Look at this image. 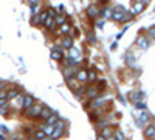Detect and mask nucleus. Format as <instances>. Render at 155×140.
I'll return each instance as SVG.
<instances>
[{
	"mask_svg": "<svg viewBox=\"0 0 155 140\" xmlns=\"http://www.w3.org/2000/svg\"><path fill=\"white\" fill-rule=\"evenodd\" d=\"M65 132H67V121L59 118L58 123L54 125V131H53V135H51V137H53L54 140H58V138H61Z\"/></svg>",
	"mask_w": 155,
	"mask_h": 140,
	"instance_id": "1",
	"label": "nucleus"
},
{
	"mask_svg": "<svg viewBox=\"0 0 155 140\" xmlns=\"http://www.w3.org/2000/svg\"><path fill=\"white\" fill-rule=\"evenodd\" d=\"M42 109H44V106H42V104H34V106H31L30 109L23 111V115L27 117V118H30V120L39 118V117H41V112H42Z\"/></svg>",
	"mask_w": 155,
	"mask_h": 140,
	"instance_id": "2",
	"label": "nucleus"
},
{
	"mask_svg": "<svg viewBox=\"0 0 155 140\" xmlns=\"http://www.w3.org/2000/svg\"><path fill=\"white\" fill-rule=\"evenodd\" d=\"M146 3H147V0H137V2H134V3H132V8H130L132 16H138V14H141V12L144 11Z\"/></svg>",
	"mask_w": 155,
	"mask_h": 140,
	"instance_id": "3",
	"label": "nucleus"
},
{
	"mask_svg": "<svg viewBox=\"0 0 155 140\" xmlns=\"http://www.w3.org/2000/svg\"><path fill=\"white\" fill-rule=\"evenodd\" d=\"M126 9H124V6H121V5H118V6H115L113 8V14H112V19L115 20V22H123V19H124V16H126Z\"/></svg>",
	"mask_w": 155,
	"mask_h": 140,
	"instance_id": "4",
	"label": "nucleus"
},
{
	"mask_svg": "<svg viewBox=\"0 0 155 140\" xmlns=\"http://www.w3.org/2000/svg\"><path fill=\"white\" fill-rule=\"evenodd\" d=\"M78 69H79V67H68V66H64V67H62V75H64V78H65L67 81L73 80L74 75H76V72H78Z\"/></svg>",
	"mask_w": 155,
	"mask_h": 140,
	"instance_id": "5",
	"label": "nucleus"
},
{
	"mask_svg": "<svg viewBox=\"0 0 155 140\" xmlns=\"http://www.w3.org/2000/svg\"><path fill=\"white\" fill-rule=\"evenodd\" d=\"M74 80L79 83V84L85 83V81L88 80V72H87L85 69H78V72H76V75H74Z\"/></svg>",
	"mask_w": 155,
	"mask_h": 140,
	"instance_id": "6",
	"label": "nucleus"
},
{
	"mask_svg": "<svg viewBox=\"0 0 155 140\" xmlns=\"http://www.w3.org/2000/svg\"><path fill=\"white\" fill-rule=\"evenodd\" d=\"M98 95H99V90L96 86H87V90H85L87 100H95V98H98Z\"/></svg>",
	"mask_w": 155,
	"mask_h": 140,
	"instance_id": "7",
	"label": "nucleus"
},
{
	"mask_svg": "<svg viewBox=\"0 0 155 140\" xmlns=\"http://www.w3.org/2000/svg\"><path fill=\"white\" fill-rule=\"evenodd\" d=\"M150 120H152V115L147 111H143V112H141V115L138 117L137 123H138V126H143V123L144 125H150Z\"/></svg>",
	"mask_w": 155,
	"mask_h": 140,
	"instance_id": "8",
	"label": "nucleus"
},
{
	"mask_svg": "<svg viewBox=\"0 0 155 140\" xmlns=\"http://www.w3.org/2000/svg\"><path fill=\"white\" fill-rule=\"evenodd\" d=\"M51 59L62 62L64 61V55H62V47H53L51 48Z\"/></svg>",
	"mask_w": 155,
	"mask_h": 140,
	"instance_id": "9",
	"label": "nucleus"
},
{
	"mask_svg": "<svg viewBox=\"0 0 155 140\" xmlns=\"http://www.w3.org/2000/svg\"><path fill=\"white\" fill-rule=\"evenodd\" d=\"M34 104H36V100H34V97H33V95H28V94H25L22 109H23V111H27V109H30V108H31V106H34Z\"/></svg>",
	"mask_w": 155,
	"mask_h": 140,
	"instance_id": "10",
	"label": "nucleus"
},
{
	"mask_svg": "<svg viewBox=\"0 0 155 140\" xmlns=\"http://www.w3.org/2000/svg\"><path fill=\"white\" fill-rule=\"evenodd\" d=\"M61 47H62V50H70L73 47V37L70 34L68 36H64L62 41H61Z\"/></svg>",
	"mask_w": 155,
	"mask_h": 140,
	"instance_id": "11",
	"label": "nucleus"
},
{
	"mask_svg": "<svg viewBox=\"0 0 155 140\" xmlns=\"http://www.w3.org/2000/svg\"><path fill=\"white\" fill-rule=\"evenodd\" d=\"M20 95V89L19 87H11L6 90V100L11 101V100H16L17 97Z\"/></svg>",
	"mask_w": 155,
	"mask_h": 140,
	"instance_id": "12",
	"label": "nucleus"
},
{
	"mask_svg": "<svg viewBox=\"0 0 155 140\" xmlns=\"http://www.w3.org/2000/svg\"><path fill=\"white\" fill-rule=\"evenodd\" d=\"M149 39L146 36H138V39H137V45H138V48H141V50H146V48H149Z\"/></svg>",
	"mask_w": 155,
	"mask_h": 140,
	"instance_id": "13",
	"label": "nucleus"
},
{
	"mask_svg": "<svg viewBox=\"0 0 155 140\" xmlns=\"http://www.w3.org/2000/svg\"><path fill=\"white\" fill-rule=\"evenodd\" d=\"M130 100H132V103H140V101H144L146 100V95H144V92L138 90V92L130 94Z\"/></svg>",
	"mask_w": 155,
	"mask_h": 140,
	"instance_id": "14",
	"label": "nucleus"
},
{
	"mask_svg": "<svg viewBox=\"0 0 155 140\" xmlns=\"http://www.w3.org/2000/svg\"><path fill=\"white\" fill-rule=\"evenodd\" d=\"M87 16H88L90 19L98 17V16H99V8H98L96 5H90V6L87 8Z\"/></svg>",
	"mask_w": 155,
	"mask_h": 140,
	"instance_id": "15",
	"label": "nucleus"
},
{
	"mask_svg": "<svg viewBox=\"0 0 155 140\" xmlns=\"http://www.w3.org/2000/svg\"><path fill=\"white\" fill-rule=\"evenodd\" d=\"M153 134H155V123H150V125H147L144 128V137L150 140L153 137Z\"/></svg>",
	"mask_w": 155,
	"mask_h": 140,
	"instance_id": "16",
	"label": "nucleus"
},
{
	"mask_svg": "<svg viewBox=\"0 0 155 140\" xmlns=\"http://www.w3.org/2000/svg\"><path fill=\"white\" fill-rule=\"evenodd\" d=\"M70 31H71V25L68 23V22H65L64 25H61V28H59V34L61 36H67V34H70Z\"/></svg>",
	"mask_w": 155,
	"mask_h": 140,
	"instance_id": "17",
	"label": "nucleus"
},
{
	"mask_svg": "<svg viewBox=\"0 0 155 140\" xmlns=\"http://www.w3.org/2000/svg\"><path fill=\"white\" fill-rule=\"evenodd\" d=\"M85 90H87V86H79V87H76L74 90H73V94H74V97L76 98H82V97H85Z\"/></svg>",
	"mask_w": 155,
	"mask_h": 140,
	"instance_id": "18",
	"label": "nucleus"
},
{
	"mask_svg": "<svg viewBox=\"0 0 155 140\" xmlns=\"http://www.w3.org/2000/svg\"><path fill=\"white\" fill-rule=\"evenodd\" d=\"M113 132H115V129L112 128V126H107V128H104V129H101V134L99 135H102L104 138H110V137H113Z\"/></svg>",
	"mask_w": 155,
	"mask_h": 140,
	"instance_id": "19",
	"label": "nucleus"
},
{
	"mask_svg": "<svg viewBox=\"0 0 155 140\" xmlns=\"http://www.w3.org/2000/svg\"><path fill=\"white\" fill-rule=\"evenodd\" d=\"M67 22V16H64V14H56L54 17V25H56V28L61 27V25H64Z\"/></svg>",
	"mask_w": 155,
	"mask_h": 140,
	"instance_id": "20",
	"label": "nucleus"
},
{
	"mask_svg": "<svg viewBox=\"0 0 155 140\" xmlns=\"http://www.w3.org/2000/svg\"><path fill=\"white\" fill-rule=\"evenodd\" d=\"M58 120H59V117H58V114H51V115L45 120V125H48V126H54L56 123H58Z\"/></svg>",
	"mask_w": 155,
	"mask_h": 140,
	"instance_id": "21",
	"label": "nucleus"
},
{
	"mask_svg": "<svg viewBox=\"0 0 155 140\" xmlns=\"http://www.w3.org/2000/svg\"><path fill=\"white\" fill-rule=\"evenodd\" d=\"M112 14H113V9L112 8H102V9H99V16H102L104 19H110Z\"/></svg>",
	"mask_w": 155,
	"mask_h": 140,
	"instance_id": "22",
	"label": "nucleus"
},
{
	"mask_svg": "<svg viewBox=\"0 0 155 140\" xmlns=\"http://www.w3.org/2000/svg\"><path fill=\"white\" fill-rule=\"evenodd\" d=\"M41 131H44L45 132V135H48V137H51L53 135V131H54V126H48V125H42L41 128H39Z\"/></svg>",
	"mask_w": 155,
	"mask_h": 140,
	"instance_id": "23",
	"label": "nucleus"
},
{
	"mask_svg": "<svg viewBox=\"0 0 155 140\" xmlns=\"http://www.w3.org/2000/svg\"><path fill=\"white\" fill-rule=\"evenodd\" d=\"M87 81H88V83H92V84H95V83L98 81V73H96L95 69L88 70V80H87Z\"/></svg>",
	"mask_w": 155,
	"mask_h": 140,
	"instance_id": "24",
	"label": "nucleus"
},
{
	"mask_svg": "<svg viewBox=\"0 0 155 140\" xmlns=\"http://www.w3.org/2000/svg\"><path fill=\"white\" fill-rule=\"evenodd\" d=\"M45 137H48V135H45V132L41 131V129H36V131L33 132V138H34V140H42V138H45Z\"/></svg>",
	"mask_w": 155,
	"mask_h": 140,
	"instance_id": "25",
	"label": "nucleus"
},
{
	"mask_svg": "<svg viewBox=\"0 0 155 140\" xmlns=\"http://www.w3.org/2000/svg\"><path fill=\"white\" fill-rule=\"evenodd\" d=\"M51 114H53V111H51L50 108H44L42 109V112H41V117H39V118H42V120H47L50 115H51Z\"/></svg>",
	"mask_w": 155,
	"mask_h": 140,
	"instance_id": "26",
	"label": "nucleus"
},
{
	"mask_svg": "<svg viewBox=\"0 0 155 140\" xmlns=\"http://www.w3.org/2000/svg\"><path fill=\"white\" fill-rule=\"evenodd\" d=\"M65 66H68V67H78V66H79V61H78V59H73V58H67Z\"/></svg>",
	"mask_w": 155,
	"mask_h": 140,
	"instance_id": "27",
	"label": "nucleus"
},
{
	"mask_svg": "<svg viewBox=\"0 0 155 140\" xmlns=\"http://www.w3.org/2000/svg\"><path fill=\"white\" fill-rule=\"evenodd\" d=\"M78 56H79V50H78L76 47H71V48H70V55H68V58L78 59Z\"/></svg>",
	"mask_w": 155,
	"mask_h": 140,
	"instance_id": "28",
	"label": "nucleus"
},
{
	"mask_svg": "<svg viewBox=\"0 0 155 140\" xmlns=\"http://www.w3.org/2000/svg\"><path fill=\"white\" fill-rule=\"evenodd\" d=\"M31 23L34 25V27H39V25H42V20H41V16H39V14H36V16H33V19H31Z\"/></svg>",
	"mask_w": 155,
	"mask_h": 140,
	"instance_id": "29",
	"label": "nucleus"
},
{
	"mask_svg": "<svg viewBox=\"0 0 155 140\" xmlns=\"http://www.w3.org/2000/svg\"><path fill=\"white\" fill-rule=\"evenodd\" d=\"M107 126H110V125H109V121H107V118L99 120V123H98V128H99V129H104V128H107Z\"/></svg>",
	"mask_w": 155,
	"mask_h": 140,
	"instance_id": "30",
	"label": "nucleus"
},
{
	"mask_svg": "<svg viewBox=\"0 0 155 140\" xmlns=\"http://www.w3.org/2000/svg\"><path fill=\"white\" fill-rule=\"evenodd\" d=\"M135 108H137V109H141V111H147L146 101H140V103H135Z\"/></svg>",
	"mask_w": 155,
	"mask_h": 140,
	"instance_id": "31",
	"label": "nucleus"
},
{
	"mask_svg": "<svg viewBox=\"0 0 155 140\" xmlns=\"http://www.w3.org/2000/svg\"><path fill=\"white\" fill-rule=\"evenodd\" d=\"M147 36L150 37V39H155V25H152V27L147 28Z\"/></svg>",
	"mask_w": 155,
	"mask_h": 140,
	"instance_id": "32",
	"label": "nucleus"
},
{
	"mask_svg": "<svg viewBox=\"0 0 155 140\" xmlns=\"http://www.w3.org/2000/svg\"><path fill=\"white\" fill-rule=\"evenodd\" d=\"M96 87H98V90H99V92H101V90H104V89H106V80H99Z\"/></svg>",
	"mask_w": 155,
	"mask_h": 140,
	"instance_id": "33",
	"label": "nucleus"
},
{
	"mask_svg": "<svg viewBox=\"0 0 155 140\" xmlns=\"http://www.w3.org/2000/svg\"><path fill=\"white\" fill-rule=\"evenodd\" d=\"M113 137H115L116 140H124V134H123L121 131H115V132H113Z\"/></svg>",
	"mask_w": 155,
	"mask_h": 140,
	"instance_id": "34",
	"label": "nucleus"
},
{
	"mask_svg": "<svg viewBox=\"0 0 155 140\" xmlns=\"http://www.w3.org/2000/svg\"><path fill=\"white\" fill-rule=\"evenodd\" d=\"M132 17H134V16H132V12H130V11H127V12H126V16H124V19H123V22H121V23H126V22H129V20H130Z\"/></svg>",
	"mask_w": 155,
	"mask_h": 140,
	"instance_id": "35",
	"label": "nucleus"
},
{
	"mask_svg": "<svg viewBox=\"0 0 155 140\" xmlns=\"http://www.w3.org/2000/svg\"><path fill=\"white\" fill-rule=\"evenodd\" d=\"M39 12H41V11H39V6H37V5H33V6H31V14L36 16V14H39Z\"/></svg>",
	"mask_w": 155,
	"mask_h": 140,
	"instance_id": "36",
	"label": "nucleus"
},
{
	"mask_svg": "<svg viewBox=\"0 0 155 140\" xmlns=\"http://www.w3.org/2000/svg\"><path fill=\"white\" fill-rule=\"evenodd\" d=\"M0 114H2V115H8V114H9V108H8V104H6L5 108L0 109Z\"/></svg>",
	"mask_w": 155,
	"mask_h": 140,
	"instance_id": "37",
	"label": "nucleus"
},
{
	"mask_svg": "<svg viewBox=\"0 0 155 140\" xmlns=\"http://www.w3.org/2000/svg\"><path fill=\"white\" fill-rule=\"evenodd\" d=\"M87 36H88V37H87V39H88V42H90V44H95V41H96V39H95V36H93L92 33H88Z\"/></svg>",
	"mask_w": 155,
	"mask_h": 140,
	"instance_id": "38",
	"label": "nucleus"
},
{
	"mask_svg": "<svg viewBox=\"0 0 155 140\" xmlns=\"http://www.w3.org/2000/svg\"><path fill=\"white\" fill-rule=\"evenodd\" d=\"M6 104H8V100H6V98H0V109L5 108Z\"/></svg>",
	"mask_w": 155,
	"mask_h": 140,
	"instance_id": "39",
	"label": "nucleus"
},
{
	"mask_svg": "<svg viewBox=\"0 0 155 140\" xmlns=\"http://www.w3.org/2000/svg\"><path fill=\"white\" fill-rule=\"evenodd\" d=\"M28 3L33 6V5H37V3H39V0H28Z\"/></svg>",
	"mask_w": 155,
	"mask_h": 140,
	"instance_id": "40",
	"label": "nucleus"
},
{
	"mask_svg": "<svg viewBox=\"0 0 155 140\" xmlns=\"http://www.w3.org/2000/svg\"><path fill=\"white\" fill-rule=\"evenodd\" d=\"M0 98H6V90H0Z\"/></svg>",
	"mask_w": 155,
	"mask_h": 140,
	"instance_id": "41",
	"label": "nucleus"
},
{
	"mask_svg": "<svg viewBox=\"0 0 155 140\" xmlns=\"http://www.w3.org/2000/svg\"><path fill=\"white\" fill-rule=\"evenodd\" d=\"M0 90H5V83L0 81Z\"/></svg>",
	"mask_w": 155,
	"mask_h": 140,
	"instance_id": "42",
	"label": "nucleus"
},
{
	"mask_svg": "<svg viewBox=\"0 0 155 140\" xmlns=\"http://www.w3.org/2000/svg\"><path fill=\"white\" fill-rule=\"evenodd\" d=\"M102 25H104V22L99 20V22H98V28H102Z\"/></svg>",
	"mask_w": 155,
	"mask_h": 140,
	"instance_id": "43",
	"label": "nucleus"
},
{
	"mask_svg": "<svg viewBox=\"0 0 155 140\" xmlns=\"http://www.w3.org/2000/svg\"><path fill=\"white\" fill-rule=\"evenodd\" d=\"M96 140H107V138H104L102 135H98V138H96Z\"/></svg>",
	"mask_w": 155,
	"mask_h": 140,
	"instance_id": "44",
	"label": "nucleus"
},
{
	"mask_svg": "<svg viewBox=\"0 0 155 140\" xmlns=\"http://www.w3.org/2000/svg\"><path fill=\"white\" fill-rule=\"evenodd\" d=\"M42 140H54L53 137H45V138H42Z\"/></svg>",
	"mask_w": 155,
	"mask_h": 140,
	"instance_id": "45",
	"label": "nucleus"
},
{
	"mask_svg": "<svg viewBox=\"0 0 155 140\" xmlns=\"http://www.w3.org/2000/svg\"><path fill=\"white\" fill-rule=\"evenodd\" d=\"M99 2H101V3H106V2H109V0H99Z\"/></svg>",
	"mask_w": 155,
	"mask_h": 140,
	"instance_id": "46",
	"label": "nucleus"
},
{
	"mask_svg": "<svg viewBox=\"0 0 155 140\" xmlns=\"http://www.w3.org/2000/svg\"><path fill=\"white\" fill-rule=\"evenodd\" d=\"M109 140H116V138H115V137H110V138H109Z\"/></svg>",
	"mask_w": 155,
	"mask_h": 140,
	"instance_id": "47",
	"label": "nucleus"
},
{
	"mask_svg": "<svg viewBox=\"0 0 155 140\" xmlns=\"http://www.w3.org/2000/svg\"><path fill=\"white\" fill-rule=\"evenodd\" d=\"M150 140H155V134H153V137H152V138H150Z\"/></svg>",
	"mask_w": 155,
	"mask_h": 140,
	"instance_id": "48",
	"label": "nucleus"
},
{
	"mask_svg": "<svg viewBox=\"0 0 155 140\" xmlns=\"http://www.w3.org/2000/svg\"><path fill=\"white\" fill-rule=\"evenodd\" d=\"M134 2H137V0H134Z\"/></svg>",
	"mask_w": 155,
	"mask_h": 140,
	"instance_id": "49",
	"label": "nucleus"
}]
</instances>
